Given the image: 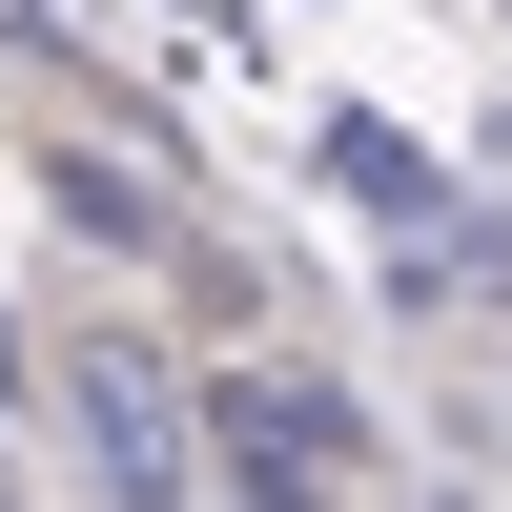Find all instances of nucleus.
<instances>
[{"instance_id": "obj_1", "label": "nucleus", "mask_w": 512, "mask_h": 512, "mask_svg": "<svg viewBox=\"0 0 512 512\" xmlns=\"http://www.w3.org/2000/svg\"><path fill=\"white\" fill-rule=\"evenodd\" d=\"M82 431H103V472H123V512H185V410H164V349H123V328H82Z\"/></svg>"}]
</instances>
